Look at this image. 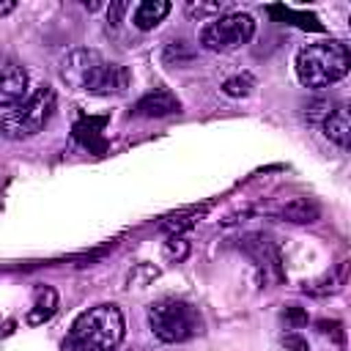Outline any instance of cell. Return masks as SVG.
Returning a JSON list of instances; mask_svg holds the SVG:
<instances>
[{"instance_id":"52a82bcc","label":"cell","mask_w":351,"mask_h":351,"mask_svg":"<svg viewBox=\"0 0 351 351\" xmlns=\"http://www.w3.org/2000/svg\"><path fill=\"white\" fill-rule=\"evenodd\" d=\"M27 71L14 60H0V110H11L27 99Z\"/></svg>"},{"instance_id":"d6986e66","label":"cell","mask_w":351,"mask_h":351,"mask_svg":"<svg viewBox=\"0 0 351 351\" xmlns=\"http://www.w3.org/2000/svg\"><path fill=\"white\" fill-rule=\"evenodd\" d=\"M225 8H228L225 3H186V14L189 16H197V19H206V22H208V16L211 19L222 16Z\"/></svg>"},{"instance_id":"30bf717a","label":"cell","mask_w":351,"mask_h":351,"mask_svg":"<svg viewBox=\"0 0 351 351\" xmlns=\"http://www.w3.org/2000/svg\"><path fill=\"white\" fill-rule=\"evenodd\" d=\"M178 110H181V101L167 88H156V90L140 96L134 104V115H140V118H165V115H173Z\"/></svg>"},{"instance_id":"9c48e42d","label":"cell","mask_w":351,"mask_h":351,"mask_svg":"<svg viewBox=\"0 0 351 351\" xmlns=\"http://www.w3.org/2000/svg\"><path fill=\"white\" fill-rule=\"evenodd\" d=\"M241 247H244V252L252 255V261L258 263V269L263 271V277H266L269 271H274L277 277L282 274V271H280V252H277V247L271 244L269 236H263V233H250V236L241 239Z\"/></svg>"},{"instance_id":"7a4b0ae2","label":"cell","mask_w":351,"mask_h":351,"mask_svg":"<svg viewBox=\"0 0 351 351\" xmlns=\"http://www.w3.org/2000/svg\"><path fill=\"white\" fill-rule=\"evenodd\" d=\"M296 77L304 88L321 90L340 82L351 69V55L343 41H315L296 52Z\"/></svg>"},{"instance_id":"3957f363","label":"cell","mask_w":351,"mask_h":351,"mask_svg":"<svg viewBox=\"0 0 351 351\" xmlns=\"http://www.w3.org/2000/svg\"><path fill=\"white\" fill-rule=\"evenodd\" d=\"M55 107H58L55 88L38 85L33 93H27V99L22 104H16L0 115V137H5V140L36 137L55 115Z\"/></svg>"},{"instance_id":"7402d4cb","label":"cell","mask_w":351,"mask_h":351,"mask_svg":"<svg viewBox=\"0 0 351 351\" xmlns=\"http://www.w3.org/2000/svg\"><path fill=\"white\" fill-rule=\"evenodd\" d=\"M282 318H285L291 326H302V324H307V313L299 310L296 304H288V307L282 310Z\"/></svg>"},{"instance_id":"9a60e30c","label":"cell","mask_w":351,"mask_h":351,"mask_svg":"<svg viewBox=\"0 0 351 351\" xmlns=\"http://www.w3.org/2000/svg\"><path fill=\"white\" fill-rule=\"evenodd\" d=\"M266 11H269L274 19H280V22L296 25L299 30H315V33H321V30H324V25L318 22V16L304 14V11H293V8H288V5H269Z\"/></svg>"},{"instance_id":"5bb4252c","label":"cell","mask_w":351,"mask_h":351,"mask_svg":"<svg viewBox=\"0 0 351 351\" xmlns=\"http://www.w3.org/2000/svg\"><path fill=\"white\" fill-rule=\"evenodd\" d=\"M324 134L335 145H340V148H348L351 145V121H348V110L346 107H335L324 118Z\"/></svg>"},{"instance_id":"8992f818","label":"cell","mask_w":351,"mask_h":351,"mask_svg":"<svg viewBox=\"0 0 351 351\" xmlns=\"http://www.w3.org/2000/svg\"><path fill=\"white\" fill-rule=\"evenodd\" d=\"M104 63V58L96 52V49H74L63 58L60 63V77L66 85L77 88V90H85L90 77L96 74V69Z\"/></svg>"},{"instance_id":"8fae6325","label":"cell","mask_w":351,"mask_h":351,"mask_svg":"<svg viewBox=\"0 0 351 351\" xmlns=\"http://www.w3.org/2000/svg\"><path fill=\"white\" fill-rule=\"evenodd\" d=\"M58 304H60V299H58V291L52 285H36L33 288V302H30V307L25 313V324L27 326L47 324L58 313Z\"/></svg>"},{"instance_id":"277c9868","label":"cell","mask_w":351,"mask_h":351,"mask_svg":"<svg viewBox=\"0 0 351 351\" xmlns=\"http://www.w3.org/2000/svg\"><path fill=\"white\" fill-rule=\"evenodd\" d=\"M148 326L162 343H186L203 332V315L184 299H159L148 307Z\"/></svg>"},{"instance_id":"44dd1931","label":"cell","mask_w":351,"mask_h":351,"mask_svg":"<svg viewBox=\"0 0 351 351\" xmlns=\"http://www.w3.org/2000/svg\"><path fill=\"white\" fill-rule=\"evenodd\" d=\"M280 346H282V351H310V343H307L302 335H296V332L282 335Z\"/></svg>"},{"instance_id":"2e32d148","label":"cell","mask_w":351,"mask_h":351,"mask_svg":"<svg viewBox=\"0 0 351 351\" xmlns=\"http://www.w3.org/2000/svg\"><path fill=\"white\" fill-rule=\"evenodd\" d=\"M346 269H348V261H343L332 274H326V277H321V280H315V282L304 285V291H307V293H313V296H324V293L337 291V288L346 282Z\"/></svg>"},{"instance_id":"6da1fadb","label":"cell","mask_w":351,"mask_h":351,"mask_svg":"<svg viewBox=\"0 0 351 351\" xmlns=\"http://www.w3.org/2000/svg\"><path fill=\"white\" fill-rule=\"evenodd\" d=\"M126 321L118 304H96L80 313L69 329V351H115L123 340Z\"/></svg>"},{"instance_id":"ffe728a7","label":"cell","mask_w":351,"mask_h":351,"mask_svg":"<svg viewBox=\"0 0 351 351\" xmlns=\"http://www.w3.org/2000/svg\"><path fill=\"white\" fill-rule=\"evenodd\" d=\"M200 217H203V208H200V211H192V214H184V217H173V219L165 222V230H167L170 236H181V230L192 228Z\"/></svg>"},{"instance_id":"5b68a950","label":"cell","mask_w":351,"mask_h":351,"mask_svg":"<svg viewBox=\"0 0 351 351\" xmlns=\"http://www.w3.org/2000/svg\"><path fill=\"white\" fill-rule=\"evenodd\" d=\"M255 36V19L247 11H228L200 27V47L208 52H233Z\"/></svg>"},{"instance_id":"603a6c76","label":"cell","mask_w":351,"mask_h":351,"mask_svg":"<svg viewBox=\"0 0 351 351\" xmlns=\"http://www.w3.org/2000/svg\"><path fill=\"white\" fill-rule=\"evenodd\" d=\"M14 8H16V3H14V0H0V16H8Z\"/></svg>"},{"instance_id":"ba28073f","label":"cell","mask_w":351,"mask_h":351,"mask_svg":"<svg viewBox=\"0 0 351 351\" xmlns=\"http://www.w3.org/2000/svg\"><path fill=\"white\" fill-rule=\"evenodd\" d=\"M129 82H132V74H129V69L126 66H121V63H101L99 69H96V74L90 77V82H88V93H96V96H118V93H123L126 88H129Z\"/></svg>"},{"instance_id":"ac0fdd59","label":"cell","mask_w":351,"mask_h":351,"mask_svg":"<svg viewBox=\"0 0 351 351\" xmlns=\"http://www.w3.org/2000/svg\"><path fill=\"white\" fill-rule=\"evenodd\" d=\"M162 255H165L167 261H173V263L184 261V258L189 255V241H186L184 236H167L165 244H162Z\"/></svg>"},{"instance_id":"4fadbf2b","label":"cell","mask_w":351,"mask_h":351,"mask_svg":"<svg viewBox=\"0 0 351 351\" xmlns=\"http://www.w3.org/2000/svg\"><path fill=\"white\" fill-rule=\"evenodd\" d=\"M170 3L167 0H143L134 11H132V25L137 27V30H154L167 14H170Z\"/></svg>"},{"instance_id":"e0dca14e","label":"cell","mask_w":351,"mask_h":351,"mask_svg":"<svg viewBox=\"0 0 351 351\" xmlns=\"http://www.w3.org/2000/svg\"><path fill=\"white\" fill-rule=\"evenodd\" d=\"M255 90V77L250 71H239V74H230L225 82H222V93L230 96V99H244Z\"/></svg>"},{"instance_id":"7c38bea8","label":"cell","mask_w":351,"mask_h":351,"mask_svg":"<svg viewBox=\"0 0 351 351\" xmlns=\"http://www.w3.org/2000/svg\"><path fill=\"white\" fill-rule=\"evenodd\" d=\"M274 214L293 225H310V222L321 219V206L313 197H288L285 203H280L274 208Z\"/></svg>"}]
</instances>
